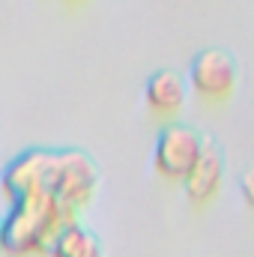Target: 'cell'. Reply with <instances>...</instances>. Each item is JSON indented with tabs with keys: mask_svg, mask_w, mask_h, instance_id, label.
<instances>
[{
	"mask_svg": "<svg viewBox=\"0 0 254 257\" xmlns=\"http://www.w3.org/2000/svg\"><path fill=\"white\" fill-rule=\"evenodd\" d=\"M69 218L75 215L51 192H36L9 203V212L3 215V251L15 257L45 254V245Z\"/></svg>",
	"mask_w": 254,
	"mask_h": 257,
	"instance_id": "1",
	"label": "cell"
},
{
	"mask_svg": "<svg viewBox=\"0 0 254 257\" xmlns=\"http://www.w3.org/2000/svg\"><path fill=\"white\" fill-rule=\"evenodd\" d=\"M96 189H99V168L93 165V159L87 153H81V150L57 153L48 192L54 194L72 215L93 200Z\"/></svg>",
	"mask_w": 254,
	"mask_h": 257,
	"instance_id": "2",
	"label": "cell"
},
{
	"mask_svg": "<svg viewBox=\"0 0 254 257\" xmlns=\"http://www.w3.org/2000/svg\"><path fill=\"white\" fill-rule=\"evenodd\" d=\"M203 147L206 144L200 141V135L194 128L180 126V123H168L159 132L156 147H153V165H156L159 177L183 183L191 174V168L197 165Z\"/></svg>",
	"mask_w": 254,
	"mask_h": 257,
	"instance_id": "3",
	"label": "cell"
},
{
	"mask_svg": "<svg viewBox=\"0 0 254 257\" xmlns=\"http://www.w3.org/2000/svg\"><path fill=\"white\" fill-rule=\"evenodd\" d=\"M54 162H57L54 150H24L21 156H15L0 174L3 200L15 203V200H21L27 194L48 192L51 174H54Z\"/></svg>",
	"mask_w": 254,
	"mask_h": 257,
	"instance_id": "4",
	"label": "cell"
},
{
	"mask_svg": "<svg viewBox=\"0 0 254 257\" xmlns=\"http://www.w3.org/2000/svg\"><path fill=\"white\" fill-rule=\"evenodd\" d=\"M189 81L200 99L224 102L236 87V63L230 60V54L209 48V51L194 57V63L189 69Z\"/></svg>",
	"mask_w": 254,
	"mask_h": 257,
	"instance_id": "5",
	"label": "cell"
},
{
	"mask_svg": "<svg viewBox=\"0 0 254 257\" xmlns=\"http://www.w3.org/2000/svg\"><path fill=\"white\" fill-rule=\"evenodd\" d=\"M221 183H224V162H221V153L206 144L197 165L191 168V174L183 180L186 194H189L191 203H209L215 194L221 192Z\"/></svg>",
	"mask_w": 254,
	"mask_h": 257,
	"instance_id": "6",
	"label": "cell"
},
{
	"mask_svg": "<svg viewBox=\"0 0 254 257\" xmlns=\"http://www.w3.org/2000/svg\"><path fill=\"white\" fill-rule=\"evenodd\" d=\"M147 108L156 117H177L186 105V81L177 72H156L144 87Z\"/></svg>",
	"mask_w": 254,
	"mask_h": 257,
	"instance_id": "7",
	"label": "cell"
},
{
	"mask_svg": "<svg viewBox=\"0 0 254 257\" xmlns=\"http://www.w3.org/2000/svg\"><path fill=\"white\" fill-rule=\"evenodd\" d=\"M45 257H102V242L93 230L69 218L45 245Z\"/></svg>",
	"mask_w": 254,
	"mask_h": 257,
	"instance_id": "8",
	"label": "cell"
},
{
	"mask_svg": "<svg viewBox=\"0 0 254 257\" xmlns=\"http://www.w3.org/2000/svg\"><path fill=\"white\" fill-rule=\"evenodd\" d=\"M239 192H242V200H245V206L254 212V171H248L245 177H242V183H239Z\"/></svg>",
	"mask_w": 254,
	"mask_h": 257,
	"instance_id": "9",
	"label": "cell"
},
{
	"mask_svg": "<svg viewBox=\"0 0 254 257\" xmlns=\"http://www.w3.org/2000/svg\"><path fill=\"white\" fill-rule=\"evenodd\" d=\"M0 251H3V218H0Z\"/></svg>",
	"mask_w": 254,
	"mask_h": 257,
	"instance_id": "10",
	"label": "cell"
}]
</instances>
